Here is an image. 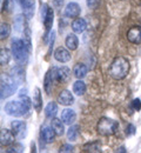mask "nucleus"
I'll return each mask as SVG.
<instances>
[{
  "mask_svg": "<svg viewBox=\"0 0 141 153\" xmlns=\"http://www.w3.org/2000/svg\"><path fill=\"white\" fill-rule=\"evenodd\" d=\"M109 76L115 80L125 79L129 72V61L125 57H115L109 66Z\"/></svg>",
  "mask_w": 141,
  "mask_h": 153,
  "instance_id": "nucleus-1",
  "label": "nucleus"
},
{
  "mask_svg": "<svg viewBox=\"0 0 141 153\" xmlns=\"http://www.w3.org/2000/svg\"><path fill=\"white\" fill-rule=\"evenodd\" d=\"M11 51H12V56L14 57V60L19 65H24V64L27 62L30 50L27 48V46H26V44L24 42L22 39H12V41H11Z\"/></svg>",
  "mask_w": 141,
  "mask_h": 153,
  "instance_id": "nucleus-2",
  "label": "nucleus"
},
{
  "mask_svg": "<svg viewBox=\"0 0 141 153\" xmlns=\"http://www.w3.org/2000/svg\"><path fill=\"white\" fill-rule=\"evenodd\" d=\"M18 82L11 74H1V85H0V97L1 99H6L16 93L18 88Z\"/></svg>",
  "mask_w": 141,
  "mask_h": 153,
  "instance_id": "nucleus-3",
  "label": "nucleus"
},
{
  "mask_svg": "<svg viewBox=\"0 0 141 153\" xmlns=\"http://www.w3.org/2000/svg\"><path fill=\"white\" fill-rule=\"evenodd\" d=\"M119 130V124L118 121L111 119V118H107V117H103L101 118L100 120L98 121V126H97V131L100 135L103 137H109V135H113L118 132Z\"/></svg>",
  "mask_w": 141,
  "mask_h": 153,
  "instance_id": "nucleus-4",
  "label": "nucleus"
},
{
  "mask_svg": "<svg viewBox=\"0 0 141 153\" xmlns=\"http://www.w3.org/2000/svg\"><path fill=\"white\" fill-rule=\"evenodd\" d=\"M5 112L8 115H12V117H22L25 115L30 110H31V106L27 105L26 102L21 101L19 99V101H10L5 105Z\"/></svg>",
  "mask_w": 141,
  "mask_h": 153,
  "instance_id": "nucleus-5",
  "label": "nucleus"
},
{
  "mask_svg": "<svg viewBox=\"0 0 141 153\" xmlns=\"http://www.w3.org/2000/svg\"><path fill=\"white\" fill-rule=\"evenodd\" d=\"M11 128L17 139H24L27 134V125L25 121L21 120H14L11 124Z\"/></svg>",
  "mask_w": 141,
  "mask_h": 153,
  "instance_id": "nucleus-6",
  "label": "nucleus"
},
{
  "mask_svg": "<svg viewBox=\"0 0 141 153\" xmlns=\"http://www.w3.org/2000/svg\"><path fill=\"white\" fill-rule=\"evenodd\" d=\"M53 20H54V12H53L52 8L48 7L46 14L42 17L44 26H45V30H46V33H45V41H47L48 34L51 33V30H52V26H53Z\"/></svg>",
  "mask_w": 141,
  "mask_h": 153,
  "instance_id": "nucleus-7",
  "label": "nucleus"
},
{
  "mask_svg": "<svg viewBox=\"0 0 141 153\" xmlns=\"http://www.w3.org/2000/svg\"><path fill=\"white\" fill-rule=\"evenodd\" d=\"M55 76H57V67H52L45 76L44 88L47 94H51V92H52V85H53V81L55 80Z\"/></svg>",
  "mask_w": 141,
  "mask_h": 153,
  "instance_id": "nucleus-8",
  "label": "nucleus"
},
{
  "mask_svg": "<svg viewBox=\"0 0 141 153\" xmlns=\"http://www.w3.org/2000/svg\"><path fill=\"white\" fill-rule=\"evenodd\" d=\"M20 5L22 7V11H24V16L27 19L33 18L34 10H35V0H22Z\"/></svg>",
  "mask_w": 141,
  "mask_h": 153,
  "instance_id": "nucleus-9",
  "label": "nucleus"
},
{
  "mask_svg": "<svg viewBox=\"0 0 141 153\" xmlns=\"http://www.w3.org/2000/svg\"><path fill=\"white\" fill-rule=\"evenodd\" d=\"M127 40L132 44H141V27L132 26L127 32Z\"/></svg>",
  "mask_w": 141,
  "mask_h": 153,
  "instance_id": "nucleus-10",
  "label": "nucleus"
},
{
  "mask_svg": "<svg viewBox=\"0 0 141 153\" xmlns=\"http://www.w3.org/2000/svg\"><path fill=\"white\" fill-rule=\"evenodd\" d=\"M14 138H16V135H14L12 130L2 128L1 132H0V144H1V146H10L11 144L14 143Z\"/></svg>",
  "mask_w": 141,
  "mask_h": 153,
  "instance_id": "nucleus-11",
  "label": "nucleus"
},
{
  "mask_svg": "<svg viewBox=\"0 0 141 153\" xmlns=\"http://www.w3.org/2000/svg\"><path fill=\"white\" fill-rule=\"evenodd\" d=\"M81 8L77 2H69L67 4V6L65 7V17L67 18H78L80 16Z\"/></svg>",
  "mask_w": 141,
  "mask_h": 153,
  "instance_id": "nucleus-12",
  "label": "nucleus"
},
{
  "mask_svg": "<svg viewBox=\"0 0 141 153\" xmlns=\"http://www.w3.org/2000/svg\"><path fill=\"white\" fill-rule=\"evenodd\" d=\"M58 102L63 105V106H69L74 102V97L68 90H63L58 96Z\"/></svg>",
  "mask_w": 141,
  "mask_h": 153,
  "instance_id": "nucleus-13",
  "label": "nucleus"
},
{
  "mask_svg": "<svg viewBox=\"0 0 141 153\" xmlns=\"http://www.w3.org/2000/svg\"><path fill=\"white\" fill-rule=\"evenodd\" d=\"M55 132L52 127H48V126H45L44 128H41L40 132V138L42 141H45L46 144H49V143H53L54 141V138H55Z\"/></svg>",
  "mask_w": 141,
  "mask_h": 153,
  "instance_id": "nucleus-14",
  "label": "nucleus"
},
{
  "mask_svg": "<svg viewBox=\"0 0 141 153\" xmlns=\"http://www.w3.org/2000/svg\"><path fill=\"white\" fill-rule=\"evenodd\" d=\"M71 78V70L66 66H62V67H59L57 68V76H55V80L58 82H67Z\"/></svg>",
  "mask_w": 141,
  "mask_h": 153,
  "instance_id": "nucleus-15",
  "label": "nucleus"
},
{
  "mask_svg": "<svg viewBox=\"0 0 141 153\" xmlns=\"http://www.w3.org/2000/svg\"><path fill=\"white\" fill-rule=\"evenodd\" d=\"M54 59L57 61H59V62H67V61L71 60V53L66 48L59 47L54 52Z\"/></svg>",
  "mask_w": 141,
  "mask_h": 153,
  "instance_id": "nucleus-16",
  "label": "nucleus"
},
{
  "mask_svg": "<svg viewBox=\"0 0 141 153\" xmlns=\"http://www.w3.org/2000/svg\"><path fill=\"white\" fill-rule=\"evenodd\" d=\"M75 118H77L75 112H74L73 110H71V108H65V110L61 112V120H62L63 124H66V125H72V124L74 123Z\"/></svg>",
  "mask_w": 141,
  "mask_h": 153,
  "instance_id": "nucleus-17",
  "label": "nucleus"
},
{
  "mask_svg": "<svg viewBox=\"0 0 141 153\" xmlns=\"http://www.w3.org/2000/svg\"><path fill=\"white\" fill-rule=\"evenodd\" d=\"M86 28H87L86 20L82 18H77L72 22V30L74 33H82V32H85Z\"/></svg>",
  "mask_w": 141,
  "mask_h": 153,
  "instance_id": "nucleus-18",
  "label": "nucleus"
},
{
  "mask_svg": "<svg viewBox=\"0 0 141 153\" xmlns=\"http://www.w3.org/2000/svg\"><path fill=\"white\" fill-rule=\"evenodd\" d=\"M65 45L67 46V48L68 50H71V51H75L77 48H78V46H79V39L78 37L75 36V34H68L66 39H65Z\"/></svg>",
  "mask_w": 141,
  "mask_h": 153,
  "instance_id": "nucleus-19",
  "label": "nucleus"
},
{
  "mask_svg": "<svg viewBox=\"0 0 141 153\" xmlns=\"http://www.w3.org/2000/svg\"><path fill=\"white\" fill-rule=\"evenodd\" d=\"M87 66L85 65V64H82V62H78L74 67H73V74L75 78H78V79H82V78H85V76H87Z\"/></svg>",
  "mask_w": 141,
  "mask_h": 153,
  "instance_id": "nucleus-20",
  "label": "nucleus"
},
{
  "mask_svg": "<svg viewBox=\"0 0 141 153\" xmlns=\"http://www.w3.org/2000/svg\"><path fill=\"white\" fill-rule=\"evenodd\" d=\"M51 127L54 130L57 135H62L65 133V126H63V121L61 119L53 118L52 121H51Z\"/></svg>",
  "mask_w": 141,
  "mask_h": 153,
  "instance_id": "nucleus-21",
  "label": "nucleus"
},
{
  "mask_svg": "<svg viewBox=\"0 0 141 153\" xmlns=\"http://www.w3.org/2000/svg\"><path fill=\"white\" fill-rule=\"evenodd\" d=\"M58 113V105L54 101H51L47 104V106L45 107V115L48 119H53Z\"/></svg>",
  "mask_w": 141,
  "mask_h": 153,
  "instance_id": "nucleus-22",
  "label": "nucleus"
},
{
  "mask_svg": "<svg viewBox=\"0 0 141 153\" xmlns=\"http://www.w3.org/2000/svg\"><path fill=\"white\" fill-rule=\"evenodd\" d=\"M11 76L16 79V81L18 84H21L22 81H25V72L20 66H16L11 70Z\"/></svg>",
  "mask_w": 141,
  "mask_h": 153,
  "instance_id": "nucleus-23",
  "label": "nucleus"
},
{
  "mask_svg": "<svg viewBox=\"0 0 141 153\" xmlns=\"http://www.w3.org/2000/svg\"><path fill=\"white\" fill-rule=\"evenodd\" d=\"M33 106L37 111H40L41 106H42V98H41L40 88L35 87L34 88V93H33Z\"/></svg>",
  "mask_w": 141,
  "mask_h": 153,
  "instance_id": "nucleus-24",
  "label": "nucleus"
},
{
  "mask_svg": "<svg viewBox=\"0 0 141 153\" xmlns=\"http://www.w3.org/2000/svg\"><path fill=\"white\" fill-rule=\"evenodd\" d=\"M73 92L77 96H83L85 94V92H86V85H85V82L81 79H79L78 81H75L73 84Z\"/></svg>",
  "mask_w": 141,
  "mask_h": 153,
  "instance_id": "nucleus-25",
  "label": "nucleus"
},
{
  "mask_svg": "<svg viewBox=\"0 0 141 153\" xmlns=\"http://www.w3.org/2000/svg\"><path fill=\"white\" fill-rule=\"evenodd\" d=\"M83 150L86 152H101V145L99 141H91L83 145Z\"/></svg>",
  "mask_w": 141,
  "mask_h": 153,
  "instance_id": "nucleus-26",
  "label": "nucleus"
},
{
  "mask_svg": "<svg viewBox=\"0 0 141 153\" xmlns=\"http://www.w3.org/2000/svg\"><path fill=\"white\" fill-rule=\"evenodd\" d=\"M78 135H79V126L78 125H73L68 128V131H67V139L68 140L75 141L78 139Z\"/></svg>",
  "mask_w": 141,
  "mask_h": 153,
  "instance_id": "nucleus-27",
  "label": "nucleus"
},
{
  "mask_svg": "<svg viewBox=\"0 0 141 153\" xmlns=\"http://www.w3.org/2000/svg\"><path fill=\"white\" fill-rule=\"evenodd\" d=\"M10 34H11V26L8 24L2 22L0 26V39L4 40V39L8 38Z\"/></svg>",
  "mask_w": 141,
  "mask_h": 153,
  "instance_id": "nucleus-28",
  "label": "nucleus"
},
{
  "mask_svg": "<svg viewBox=\"0 0 141 153\" xmlns=\"http://www.w3.org/2000/svg\"><path fill=\"white\" fill-rule=\"evenodd\" d=\"M10 59H11V53H10V51L6 50V48H1V50H0V64H1L2 66H5V65L8 64Z\"/></svg>",
  "mask_w": 141,
  "mask_h": 153,
  "instance_id": "nucleus-29",
  "label": "nucleus"
},
{
  "mask_svg": "<svg viewBox=\"0 0 141 153\" xmlns=\"http://www.w3.org/2000/svg\"><path fill=\"white\" fill-rule=\"evenodd\" d=\"M24 42L26 44V46H27V48L30 50V52H31V50H32V42H31V30L28 28V26H26V28H24Z\"/></svg>",
  "mask_w": 141,
  "mask_h": 153,
  "instance_id": "nucleus-30",
  "label": "nucleus"
},
{
  "mask_svg": "<svg viewBox=\"0 0 141 153\" xmlns=\"http://www.w3.org/2000/svg\"><path fill=\"white\" fill-rule=\"evenodd\" d=\"M101 0H86V5L88 6V8H92V10H95L98 8V6L100 5Z\"/></svg>",
  "mask_w": 141,
  "mask_h": 153,
  "instance_id": "nucleus-31",
  "label": "nucleus"
},
{
  "mask_svg": "<svg viewBox=\"0 0 141 153\" xmlns=\"http://www.w3.org/2000/svg\"><path fill=\"white\" fill-rule=\"evenodd\" d=\"M24 151V146L21 145V144H16L14 146H12V147H10L6 152L7 153H13V152H22Z\"/></svg>",
  "mask_w": 141,
  "mask_h": 153,
  "instance_id": "nucleus-32",
  "label": "nucleus"
},
{
  "mask_svg": "<svg viewBox=\"0 0 141 153\" xmlns=\"http://www.w3.org/2000/svg\"><path fill=\"white\" fill-rule=\"evenodd\" d=\"M21 26H24V19L21 16H17L14 20V27H17V31H20Z\"/></svg>",
  "mask_w": 141,
  "mask_h": 153,
  "instance_id": "nucleus-33",
  "label": "nucleus"
},
{
  "mask_svg": "<svg viewBox=\"0 0 141 153\" xmlns=\"http://www.w3.org/2000/svg\"><path fill=\"white\" fill-rule=\"evenodd\" d=\"M135 131H137V128H135V126L133 124H128L127 125V127H126V134H127V137L135 134Z\"/></svg>",
  "mask_w": 141,
  "mask_h": 153,
  "instance_id": "nucleus-34",
  "label": "nucleus"
},
{
  "mask_svg": "<svg viewBox=\"0 0 141 153\" xmlns=\"http://www.w3.org/2000/svg\"><path fill=\"white\" fill-rule=\"evenodd\" d=\"M132 107L135 110V111H140L141 110V100L139 98H137V99H134L133 101H132Z\"/></svg>",
  "mask_w": 141,
  "mask_h": 153,
  "instance_id": "nucleus-35",
  "label": "nucleus"
},
{
  "mask_svg": "<svg viewBox=\"0 0 141 153\" xmlns=\"http://www.w3.org/2000/svg\"><path fill=\"white\" fill-rule=\"evenodd\" d=\"M73 151V146L69 144H65L59 149V152H72Z\"/></svg>",
  "mask_w": 141,
  "mask_h": 153,
  "instance_id": "nucleus-36",
  "label": "nucleus"
},
{
  "mask_svg": "<svg viewBox=\"0 0 141 153\" xmlns=\"http://www.w3.org/2000/svg\"><path fill=\"white\" fill-rule=\"evenodd\" d=\"M7 1L8 0H1V12H4L5 10H7Z\"/></svg>",
  "mask_w": 141,
  "mask_h": 153,
  "instance_id": "nucleus-37",
  "label": "nucleus"
},
{
  "mask_svg": "<svg viewBox=\"0 0 141 153\" xmlns=\"http://www.w3.org/2000/svg\"><path fill=\"white\" fill-rule=\"evenodd\" d=\"M54 2H55V5L58 7H60L61 5H62V2H63V0H54Z\"/></svg>",
  "mask_w": 141,
  "mask_h": 153,
  "instance_id": "nucleus-38",
  "label": "nucleus"
},
{
  "mask_svg": "<svg viewBox=\"0 0 141 153\" xmlns=\"http://www.w3.org/2000/svg\"><path fill=\"white\" fill-rule=\"evenodd\" d=\"M118 152H126V150H125V147H120V149L118 150Z\"/></svg>",
  "mask_w": 141,
  "mask_h": 153,
  "instance_id": "nucleus-39",
  "label": "nucleus"
},
{
  "mask_svg": "<svg viewBox=\"0 0 141 153\" xmlns=\"http://www.w3.org/2000/svg\"><path fill=\"white\" fill-rule=\"evenodd\" d=\"M16 1H17L18 4H21V1H22V0H16Z\"/></svg>",
  "mask_w": 141,
  "mask_h": 153,
  "instance_id": "nucleus-40",
  "label": "nucleus"
}]
</instances>
